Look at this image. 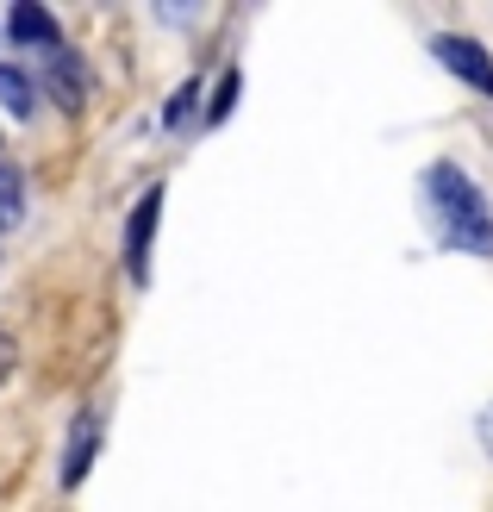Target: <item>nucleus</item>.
Segmentation results:
<instances>
[{
  "instance_id": "obj_1",
  "label": "nucleus",
  "mask_w": 493,
  "mask_h": 512,
  "mask_svg": "<svg viewBox=\"0 0 493 512\" xmlns=\"http://www.w3.org/2000/svg\"><path fill=\"white\" fill-rule=\"evenodd\" d=\"M425 213L437 225V238L462 256H493V213L481 188L462 175L456 163H431L425 169Z\"/></svg>"
},
{
  "instance_id": "obj_2",
  "label": "nucleus",
  "mask_w": 493,
  "mask_h": 512,
  "mask_svg": "<svg viewBox=\"0 0 493 512\" xmlns=\"http://www.w3.org/2000/svg\"><path fill=\"white\" fill-rule=\"evenodd\" d=\"M431 57L444 63L456 82H469L475 94H493V57L475 44V38H456V32H444V38H431Z\"/></svg>"
},
{
  "instance_id": "obj_3",
  "label": "nucleus",
  "mask_w": 493,
  "mask_h": 512,
  "mask_svg": "<svg viewBox=\"0 0 493 512\" xmlns=\"http://www.w3.org/2000/svg\"><path fill=\"white\" fill-rule=\"evenodd\" d=\"M157 219H163V188L144 194L132 225H125V269H132V281H150V232H157Z\"/></svg>"
},
{
  "instance_id": "obj_4",
  "label": "nucleus",
  "mask_w": 493,
  "mask_h": 512,
  "mask_svg": "<svg viewBox=\"0 0 493 512\" xmlns=\"http://www.w3.org/2000/svg\"><path fill=\"white\" fill-rule=\"evenodd\" d=\"M44 88L63 100V113H82V100H88V75H82V63H75V50H69V44L44 50Z\"/></svg>"
},
{
  "instance_id": "obj_5",
  "label": "nucleus",
  "mask_w": 493,
  "mask_h": 512,
  "mask_svg": "<svg viewBox=\"0 0 493 512\" xmlns=\"http://www.w3.org/2000/svg\"><path fill=\"white\" fill-rule=\"evenodd\" d=\"M94 438H100L94 413H75V425H69V450H63V488H75V481L88 475V463H94Z\"/></svg>"
},
{
  "instance_id": "obj_6",
  "label": "nucleus",
  "mask_w": 493,
  "mask_h": 512,
  "mask_svg": "<svg viewBox=\"0 0 493 512\" xmlns=\"http://www.w3.org/2000/svg\"><path fill=\"white\" fill-rule=\"evenodd\" d=\"M7 32H13L19 44H38V50H57V19H50L44 7H32V0H25V7H13V13H7Z\"/></svg>"
},
{
  "instance_id": "obj_7",
  "label": "nucleus",
  "mask_w": 493,
  "mask_h": 512,
  "mask_svg": "<svg viewBox=\"0 0 493 512\" xmlns=\"http://www.w3.org/2000/svg\"><path fill=\"white\" fill-rule=\"evenodd\" d=\"M0 100H7L13 119H32V82H25L19 69H7V63H0Z\"/></svg>"
},
{
  "instance_id": "obj_8",
  "label": "nucleus",
  "mask_w": 493,
  "mask_h": 512,
  "mask_svg": "<svg viewBox=\"0 0 493 512\" xmlns=\"http://www.w3.org/2000/svg\"><path fill=\"white\" fill-rule=\"evenodd\" d=\"M19 194H25L19 169H13V163H0V232H13V225H19Z\"/></svg>"
},
{
  "instance_id": "obj_9",
  "label": "nucleus",
  "mask_w": 493,
  "mask_h": 512,
  "mask_svg": "<svg viewBox=\"0 0 493 512\" xmlns=\"http://www.w3.org/2000/svg\"><path fill=\"white\" fill-rule=\"evenodd\" d=\"M231 100H238V69H231L225 82H219V94H213V119H225V113H231Z\"/></svg>"
},
{
  "instance_id": "obj_10",
  "label": "nucleus",
  "mask_w": 493,
  "mask_h": 512,
  "mask_svg": "<svg viewBox=\"0 0 493 512\" xmlns=\"http://www.w3.org/2000/svg\"><path fill=\"white\" fill-rule=\"evenodd\" d=\"M7 375H13V338L0 331V381H7Z\"/></svg>"
},
{
  "instance_id": "obj_11",
  "label": "nucleus",
  "mask_w": 493,
  "mask_h": 512,
  "mask_svg": "<svg viewBox=\"0 0 493 512\" xmlns=\"http://www.w3.org/2000/svg\"><path fill=\"white\" fill-rule=\"evenodd\" d=\"M481 444L493 450V406H487V413H481Z\"/></svg>"
}]
</instances>
